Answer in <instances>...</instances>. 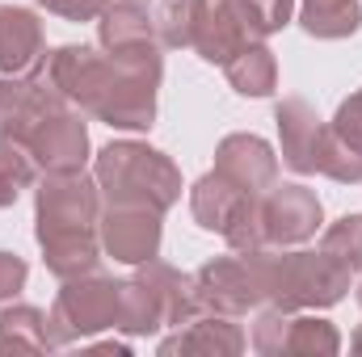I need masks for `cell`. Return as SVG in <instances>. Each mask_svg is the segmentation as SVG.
Returning <instances> with one entry per match:
<instances>
[{"label":"cell","instance_id":"obj_24","mask_svg":"<svg viewBox=\"0 0 362 357\" xmlns=\"http://www.w3.org/2000/svg\"><path fill=\"white\" fill-rule=\"evenodd\" d=\"M320 253L341 261L350 273H362V214H341L337 223H329L320 236Z\"/></svg>","mask_w":362,"mask_h":357},{"label":"cell","instance_id":"obj_25","mask_svg":"<svg viewBox=\"0 0 362 357\" xmlns=\"http://www.w3.org/2000/svg\"><path fill=\"white\" fill-rule=\"evenodd\" d=\"M286 332H291V311H282V307H257L249 345L262 357H282L286 353Z\"/></svg>","mask_w":362,"mask_h":357},{"label":"cell","instance_id":"obj_13","mask_svg":"<svg viewBox=\"0 0 362 357\" xmlns=\"http://www.w3.org/2000/svg\"><path fill=\"white\" fill-rule=\"evenodd\" d=\"M274 122H278L282 164L299 177H312L320 160V139H325V118L316 114V105L303 97H282L274 105Z\"/></svg>","mask_w":362,"mask_h":357},{"label":"cell","instance_id":"obj_14","mask_svg":"<svg viewBox=\"0 0 362 357\" xmlns=\"http://www.w3.org/2000/svg\"><path fill=\"white\" fill-rule=\"evenodd\" d=\"M245 345H249V337L236 324V315L198 311L194 320L177 324L160 341V353L165 357H236V353H245Z\"/></svg>","mask_w":362,"mask_h":357},{"label":"cell","instance_id":"obj_28","mask_svg":"<svg viewBox=\"0 0 362 357\" xmlns=\"http://www.w3.org/2000/svg\"><path fill=\"white\" fill-rule=\"evenodd\" d=\"M38 4H42L47 13L64 17V21H97L110 0H38Z\"/></svg>","mask_w":362,"mask_h":357},{"label":"cell","instance_id":"obj_30","mask_svg":"<svg viewBox=\"0 0 362 357\" xmlns=\"http://www.w3.org/2000/svg\"><path fill=\"white\" fill-rule=\"evenodd\" d=\"M21 85H25V76H0V118L13 109V101L21 97Z\"/></svg>","mask_w":362,"mask_h":357},{"label":"cell","instance_id":"obj_11","mask_svg":"<svg viewBox=\"0 0 362 357\" xmlns=\"http://www.w3.org/2000/svg\"><path fill=\"white\" fill-rule=\"evenodd\" d=\"M97 231H101V253H110L122 265H144V261L160 257L165 223H160V210H152V206L105 202Z\"/></svg>","mask_w":362,"mask_h":357},{"label":"cell","instance_id":"obj_31","mask_svg":"<svg viewBox=\"0 0 362 357\" xmlns=\"http://www.w3.org/2000/svg\"><path fill=\"white\" fill-rule=\"evenodd\" d=\"M350 349H354V353H362V324H358V332L350 337Z\"/></svg>","mask_w":362,"mask_h":357},{"label":"cell","instance_id":"obj_21","mask_svg":"<svg viewBox=\"0 0 362 357\" xmlns=\"http://www.w3.org/2000/svg\"><path fill=\"white\" fill-rule=\"evenodd\" d=\"M299 25L303 34L325 42L350 38L362 25V4L358 0H299Z\"/></svg>","mask_w":362,"mask_h":357},{"label":"cell","instance_id":"obj_16","mask_svg":"<svg viewBox=\"0 0 362 357\" xmlns=\"http://www.w3.org/2000/svg\"><path fill=\"white\" fill-rule=\"evenodd\" d=\"M215 169L223 177H232L245 193H266L274 181H278V156L262 135H249V131H236L228 139H219L215 147Z\"/></svg>","mask_w":362,"mask_h":357},{"label":"cell","instance_id":"obj_33","mask_svg":"<svg viewBox=\"0 0 362 357\" xmlns=\"http://www.w3.org/2000/svg\"><path fill=\"white\" fill-rule=\"evenodd\" d=\"M131 4H148V0H131Z\"/></svg>","mask_w":362,"mask_h":357},{"label":"cell","instance_id":"obj_29","mask_svg":"<svg viewBox=\"0 0 362 357\" xmlns=\"http://www.w3.org/2000/svg\"><path fill=\"white\" fill-rule=\"evenodd\" d=\"M21 189H25V185H21V177H17L8 164H0V206H13V202L21 198Z\"/></svg>","mask_w":362,"mask_h":357},{"label":"cell","instance_id":"obj_23","mask_svg":"<svg viewBox=\"0 0 362 357\" xmlns=\"http://www.w3.org/2000/svg\"><path fill=\"white\" fill-rule=\"evenodd\" d=\"M286 353H299V357H333V353H341V332H337L329 320H320V315H291Z\"/></svg>","mask_w":362,"mask_h":357},{"label":"cell","instance_id":"obj_20","mask_svg":"<svg viewBox=\"0 0 362 357\" xmlns=\"http://www.w3.org/2000/svg\"><path fill=\"white\" fill-rule=\"evenodd\" d=\"M0 353H51L47 315L30 303L0 307Z\"/></svg>","mask_w":362,"mask_h":357},{"label":"cell","instance_id":"obj_8","mask_svg":"<svg viewBox=\"0 0 362 357\" xmlns=\"http://www.w3.org/2000/svg\"><path fill=\"white\" fill-rule=\"evenodd\" d=\"M42 76L68 97V105H76L81 114H93V118H97V109H101L105 97L114 92L118 63H114L105 51L68 42V47H55V51L47 55Z\"/></svg>","mask_w":362,"mask_h":357},{"label":"cell","instance_id":"obj_4","mask_svg":"<svg viewBox=\"0 0 362 357\" xmlns=\"http://www.w3.org/2000/svg\"><path fill=\"white\" fill-rule=\"evenodd\" d=\"M198 311L202 307L194 298V273H181L160 257L135 265L131 277H122L118 332H127V337H156L165 328L194 320Z\"/></svg>","mask_w":362,"mask_h":357},{"label":"cell","instance_id":"obj_18","mask_svg":"<svg viewBox=\"0 0 362 357\" xmlns=\"http://www.w3.org/2000/svg\"><path fill=\"white\" fill-rule=\"evenodd\" d=\"M257 198V193H245L232 177H223L219 169L202 173V177L189 185V210H194V223L202 231H228L236 223V214L245 210V202Z\"/></svg>","mask_w":362,"mask_h":357},{"label":"cell","instance_id":"obj_22","mask_svg":"<svg viewBox=\"0 0 362 357\" xmlns=\"http://www.w3.org/2000/svg\"><path fill=\"white\" fill-rule=\"evenodd\" d=\"M198 13H202V0H156V8H152V25H156L160 47H169V51L194 47Z\"/></svg>","mask_w":362,"mask_h":357},{"label":"cell","instance_id":"obj_7","mask_svg":"<svg viewBox=\"0 0 362 357\" xmlns=\"http://www.w3.org/2000/svg\"><path fill=\"white\" fill-rule=\"evenodd\" d=\"M194 298L202 311H219V315H236V320L266 307L257 257L253 253H228V257L206 261L194 273Z\"/></svg>","mask_w":362,"mask_h":357},{"label":"cell","instance_id":"obj_17","mask_svg":"<svg viewBox=\"0 0 362 357\" xmlns=\"http://www.w3.org/2000/svg\"><path fill=\"white\" fill-rule=\"evenodd\" d=\"M97 42H101L105 55H144V51L160 47L148 4H131V0H110L101 8Z\"/></svg>","mask_w":362,"mask_h":357},{"label":"cell","instance_id":"obj_2","mask_svg":"<svg viewBox=\"0 0 362 357\" xmlns=\"http://www.w3.org/2000/svg\"><path fill=\"white\" fill-rule=\"evenodd\" d=\"M93 181L105 202H131L152 210H173L181 202V169L152 143L114 139L93 156Z\"/></svg>","mask_w":362,"mask_h":357},{"label":"cell","instance_id":"obj_32","mask_svg":"<svg viewBox=\"0 0 362 357\" xmlns=\"http://www.w3.org/2000/svg\"><path fill=\"white\" fill-rule=\"evenodd\" d=\"M354 298H358V307H362V282H358V290H354Z\"/></svg>","mask_w":362,"mask_h":357},{"label":"cell","instance_id":"obj_15","mask_svg":"<svg viewBox=\"0 0 362 357\" xmlns=\"http://www.w3.org/2000/svg\"><path fill=\"white\" fill-rule=\"evenodd\" d=\"M47 68V34L34 8L0 4V76H38Z\"/></svg>","mask_w":362,"mask_h":357},{"label":"cell","instance_id":"obj_19","mask_svg":"<svg viewBox=\"0 0 362 357\" xmlns=\"http://www.w3.org/2000/svg\"><path fill=\"white\" fill-rule=\"evenodd\" d=\"M223 72H228L232 89L240 97H253V101H262L278 89V59H274V51L266 42H249L245 51H236L223 63Z\"/></svg>","mask_w":362,"mask_h":357},{"label":"cell","instance_id":"obj_9","mask_svg":"<svg viewBox=\"0 0 362 357\" xmlns=\"http://www.w3.org/2000/svg\"><path fill=\"white\" fill-rule=\"evenodd\" d=\"M266 38H270V30L253 0H202L189 51H198L206 63L223 68L236 51H245L249 42H266Z\"/></svg>","mask_w":362,"mask_h":357},{"label":"cell","instance_id":"obj_26","mask_svg":"<svg viewBox=\"0 0 362 357\" xmlns=\"http://www.w3.org/2000/svg\"><path fill=\"white\" fill-rule=\"evenodd\" d=\"M329 131H337L346 143H354V147L362 152V89H358V92H350V97L337 105V114H333Z\"/></svg>","mask_w":362,"mask_h":357},{"label":"cell","instance_id":"obj_6","mask_svg":"<svg viewBox=\"0 0 362 357\" xmlns=\"http://www.w3.org/2000/svg\"><path fill=\"white\" fill-rule=\"evenodd\" d=\"M118 63L114 92L97 109V118L114 131H152L156 126V92L165 80V55L160 47L144 55H110Z\"/></svg>","mask_w":362,"mask_h":357},{"label":"cell","instance_id":"obj_27","mask_svg":"<svg viewBox=\"0 0 362 357\" xmlns=\"http://www.w3.org/2000/svg\"><path fill=\"white\" fill-rule=\"evenodd\" d=\"M25 277H30V265L17 253H4L0 248V303H13L25 290Z\"/></svg>","mask_w":362,"mask_h":357},{"label":"cell","instance_id":"obj_12","mask_svg":"<svg viewBox=\"0 0 362 357\" xmlns=\"http://www.w3.org/2000/svg\"><path fill=\"white\" fill-rule=\"evenodd\" d=\"M25 147H30V156L38 164V177H47V173H85L93 152L89 126H85L76 105H64L51 118H42L25 135Z\"/></svg>","mask_w":362,"mask_h":357},{"label":"cell","instance_id":"obj_1","mask_svg":"<svg viewBox=\"0 0 362 357\" xmlns=\"http://www.w3.org/2000/svg\"><path fill=\"white\" fill-rule=\"evenodd\" d=\"M101 189L85 173H47L34 189V240L51 277H81L101 265Z\"/></svg>","mask_w":362,"mask_h":357},{"label":"cell","instance_id":"obj_3","mask_svg":"<svg viewBox=\"0 0 362 357\" xmlns=\"http://www.w3.org/2000/svg\"><path fill=\"white\" fill-rule=\"evenodd\" d=\"M257 269H262V290L266 307L282 311H316L333 307L350 294V269L333 261L329 253H308V248H253Z\"/></svg>","mask_w":362,"mask_h":357},{"label":"cell","instance_id":"obj_5","mask_svg":"<svg viewBox=\"0 0 362 357\" xmlns=\"http://www.w3.org/2000/svg\"><path fill=\"white\" fill-rule=\"evenodd\" d=\"M118 315H122V277H105L97 269L81 273V277H64V286L47 311L51 349H68L105 328H118Z\"/></svg>","mask_w":362,"mask_h":357},{"label":"cell","instance_id":"obj_10","mask_svg":"<svg viewBox=\"0 0 362 357\" xmlns=\"http://www.w3.org/2000/svg\"><path fill=\"white\" fill-rule=\"evenodd\" d=\"M262 206V236H266V248H295V244H308L320 223H325V206L320 198L299 185V181H286L278 185L274 181L270 189L257 198Z\"/></svg>","mask_w":362,"mask_h":357}]
</instances>
